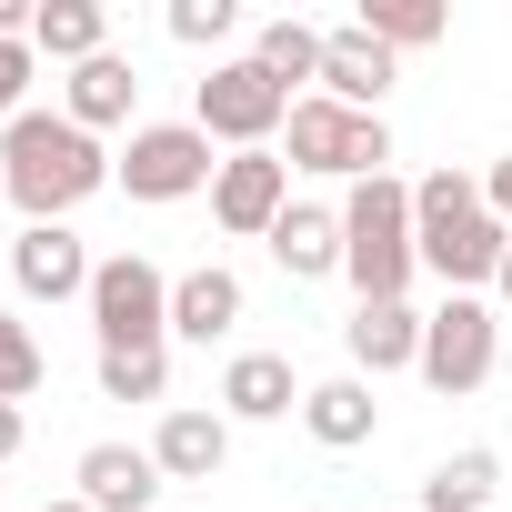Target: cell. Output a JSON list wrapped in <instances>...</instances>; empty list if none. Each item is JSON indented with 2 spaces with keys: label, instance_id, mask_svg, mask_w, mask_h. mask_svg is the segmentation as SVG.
<instances>
[{
  "label": "cell",
  "instance_id": "obj_1",
  "mask_svg": "<svg viewBox=\"0 0 512 512\" xmlns=\"http://www.w3.org/2000/svg\"><path fill=\"white\" fill-rule=\"evenodd\" d=\"M111 151L71 121V111H21L0 131V191L21 201V221H71L91 191H111Z\"/></svg>",
  "mask_w": 512,
  "mask_h": 512
},
{
  "label": "cell",
  "instance_id": "obj_2",
  "mask_svg": "<svg viewBox=\"0 0 512 512\" xmlns=\"http://www.w3.org/2000/svg\"><path fill=\"white\" fill-rule=\"evenodd\" d=\"M342 272H352L362 302H402L412 292V272H422V251H412V181H392V171L352 181V201H342Z\"/></svg>",
  "mask_w": 512,
  "mask_h": 512
},
{
  "label": "cell",
  "instance_id": "obj_3",
  "mask_svg": "<svg viewBox=\"0 0 512 512\" xmlns=\"http://www.w3.org/2000/svg\"><path fill=\"white\" fill-rule=\"evenodd\" d=\"M292 101L302 91H282L262 61L241 51V61H211V81L191 91V131L201 141H231V151H272V131L292 121Z\"/></svg>",
  "mask_w": 512,
  "mask_h": 512
},
{
  "label": "cell",
  "instance_id": "obj_4",
  "mask_svg": "<svg viewBox=\"0 0 512 512\" xmlns=\"http://www.w3.org/2000/svg\"><path fill=\"white\" fill-rule=\"evenodd\" d=\"M91 332L101 352H171V272L141 251H111L91 272Z\"/></svg>",
  "mask_w": 512,
  "mask_h": 512
},
{
  "label": "cell",
  "instance_id": "obj_5",
  "mask_svg": "<svg viewBox=\"0 0 512 512\" xmlns=\"http://www.w3.org/2000/svg\"><path fill=\"white\" fill-rule=\"evenodd\" d=\"M282 131H292V171H342V181H372V171L392 161L382 111H342V101H322V91H302Z\"/></svg>",
  "mask_w": 512,
  "mask_h": 512
},
{
  "label": "cell",
  "instance_id": "obj_6",
  "mask_svg": "<svg viewBox=\"0 0 512 512\" xmlns=\"http://www.w3.org/2000/svg\"><path fill=\"white\" fill-rule=\"evenodd\" d=\"M502 372V322H492V302H472V292H452L442 312H422V382L442 392V402H462V392H482Z\"/></svg>",
  "mask_w": 512,
  "mask_h": 512
},
{
  "label": "cell",
  "instance_id": "obj_7",
  "mask_svg": "<svg viewBox=\"0 0 512 512\" xmlns=\"http://www.w3.org/2000/svg\"><path fill=\"white\" fill-rule=\"evenodd\" d=\"M211 171H221V161H211V141H201L191 121H141L111 181H121L131 201H191V191H211Z\"/></svg>",
  "mask_w": 512,
  "mask_h": 512
},
{
  "label": "cell",
  "instance_id": "obj_8",
  "mask_svg": "<svg viewBox=\"0 0 512 512\" xmlns=\"http://www.w3.org/2000/svg\"><path fill=\"white\" fill-rule=\"evenodd\" d=\"M292 211V161L282 151H231L211 171V221L231 241H272V221Z\"/></svg>",
  "mask_w": 512,
  "mask_h": 512
},
{
  "label": "cell",
  "instance_id": "obj_9",
  "mask_svg": "<svg viewBox=\"0 0 512 512\" xmlns=\"http://www.w3.org/2000/svg\"><path fill=\"white\" fill-rule=\"evenodd\" d=\"M91 251H81V231L71 221H21V241H11V282H21V302H91Z\"/></svg>",
  "mask_w": 512,
  "mask_h": 512
},
{
  "label": "cell",
  "instance_id": "obj_10",
  "mask_svg": "<svg viewBox=\"0 0 512 512\" xmlns=\"http://www.w3.org/2000/svg\"><path fill=\"white\" fill-rule=\"evenodd\" d=\"M412 251H422V272H432V282H452V292H482V282H502L512 221L472 211V221H452V231H432V241H412Z\"/></svg>",
  "mask_w": 512,
  "mask_h": 512
},
{
  "label": "cell",
  "instance_id": "obj_11",
  "mask_svg": "<svg viewBox=\"0 0 512 512\" xmlns=\"http://www.w3.org/2000/svg\"><path fill=\"white\" fill-rule=\"evenodd\" d=\"M342 352H352L362 382H382V372H422V312H412V302H362V312L342 322Z\"/></svg>",
  "mask_w": 512,
  "mask_h": 512
},
{
  "label": "cell",
  "instance_id": "obj_12",
  "mask_svg": "<svg viewBox=\"0 0 512 512\" xmlns=\"http://www.w3.org/2000/svg\"><path fill=\"white\" fill-rule=\"evenodd\" d=\"M71 482H81L91 512H151V502H161V462H151V442H91Z\"/></svg>",
  "mask_w": 512,
  "mask_h": 512
},
{
  "label": "cell",
  "instance_id": "obj_13",
  "mask_svg": "<svg viewBox=\"0 0 512 512\" xmlns=\"http://www.w3.org/2000/svg\"><path fill=\"white\" fill-rule=\"evenodd\" d=\"M392 51L362 31V21H342L332 41H322V101H342V111H382V91H392Z\"/></svg>",
  "mask_w": 512,
  "mask_h": 512
},
{
  "label": "cell",
  "instance_id": "obj_14",
  "mask_svg": "<svg viewBox=\"0 0 512 512\" xmlns=\"http://www.w3.org/2000/svg\"><path fill=\"white\" fill-rule=\"evenodd\" d=\"M151 462H161V482H211L231 462V422L201 412V402H171L161 432H151Z\"/></svg>",
  "mask_w": 512,
  "mask_h": 512
},
{
  "label": "cell",
  "instance_id": "obj_15",
  "mask_svg": "<svg viewBox=\"0 0 512 512\" xmlns=\"http://www.w3.org/2000/svg\"><path fill=\"white\" fill-rule=\"evenodd\" d=\"M302 432H312L322 452H362V442L382 432V402H372V382H362V372H332V382H312V392H302Z\"/></svg>",
  "mask_w": 512,
  "mask_h": 512
},
{
  "label": "cell",
  "instance_id": "obj_16",
  "mask_svg": "<svg viewBox=\"0 0 512 512\" xmlns=\"http://www.w3.org/2000/svg\"><path fill=\"white\" fill-rule=\"evenodd\" d=\"M282 412H302L292 362H282V352H231V372H221V422H282Z\"/></svg>",
  "mask_w": 512,
  "mask_h": 512
},
{
  "label": "cell",
  "instance_id": "obj_17",
  "mask_svg": "<svg viewBox=\"0 0 512 512\" xmlns=\"http://www.w3.org/2000/svg\"><path fill=\"white\" fill-rule=\"evenodd\" d=\"M231 322H241V272L201 262L171 282V342H231Z\"/></svg>",
  "mask_w": 512,
  "mask_h": 512
},
{
  "label": "cell",
  "instance_id": "obj_18",
  "mask_svg": "<svg viewBox=\"0 0 512 512\" xmlns=\"http://www.w3.org/2000/svg\"><path fill=\"white\" fill-rule=\"evenodd\" d=\"M61 111L101 141V131H121V121L141 111V71H131L121 51H101V61H81V71H71V101H61Z\"/></svg>",
  "mask_w": 512,
  "mask_h": 512
},
{
  "label": "cell",
  "instance_id": "obj_19",
  "mask_svg": "<svg viewBox=\"0 0 512 512\" xmlns=\"http://www.w3.org/2000/svg\"><path fill=\"white\" fill-rule=\"evenodd\" d=\"M272 262H282L292 282H322V272H342V211H322V201H292V211L272 221Z\"/></svg>",
  "mask_w": 512,
  "mask_h": 512
},
{
  "label": "cell",
  "instance_id": "obj_20",
  "mask_svg": "<svg viewBox=\"0 0 512 512\" xmlns=\"http://www.w3.org/2000/svg\"><path fill=\"white\" fill-rule=\"evenodd\" d=\"M31 51L41 61H101L111 51V21H101V0H41V21H31Z\"/></svg>",
  "mask_w": 512,
  "mask_h": 512
},
{
  "label": "cell",
  "instance_id": "obj_21",
  "mask_svg": "<svg viewBox=\"0 0 512 512\" xmlns=\"http://www.w3.org/2000/svg\"><path fill=\"white\" fill-rule=\"evenodd\" d=\"M322 41H332V31H312V21H292V11H282V21L251 31V61H262L282 91H292V81H312V91H322Z\"/></svg>",
  "mask_w": 512,
  "mask_h": 512
},
{
  "label": "cell",
  "instance_id": "obj_22",
  "mask_svg": "<svg viewBox=\"0 0 512 512\" xmlns=\"http://www.w3.org/2000/svg\"><path fill=\"white\" fill-rule=\"evenodd\" d=\"M362 31L402 61V51H432L452 31V11H442V0H362Z\"/></svg>",
  "mask_w": 512,
  "mask_h": 512
},
{
  "label": "cell",
  "instance_id": "obj_23",
  "mask_svg": "<svg viewBox=\"0 0 512 512\" xmlns=\"http://www.w3.org/2000/svg\"><path fill=\"white\" fill-rule=\"evenodd\" d=\"M492 482H502V462H492V452H452V462H432L422 512H492Z\"/></svg>",
  "mask_w": 512,
  "mask_h": 512
},
{
  "label": "cell",
  "instance_id": "obj_24",
  "mask_svg": "<svg viewBox=\"0 0 512 512\" xmlns=\"http://www.w3.org/2000/svg\"><path fill=\"white\" fill-rule=\"evenodd\" d=\"M472 211H482V181H472V171L412 181V241H432V231H452V221H472Z\"/></svg>",
  "mask_w": 512,
  "mask_h": 512
},
{
  "label": "cell",
  "instance_id": "obj_25",
  "mask_svg": "<svg viewBox=\"0 0 512 512\" xmlns=\"http://www.w3.org/2000/svg\"><path fill=\"white\" fill-rule=\"evenodd\" d=\"M171 392V352H101V402H161Z\"/></svg>",
  "mask_w": 512,
  "mask_h": 512
},
{
  "label": "cell",
  "instance_id": "obj_26",
  "mask_svg": "<svg viewBox=\"0 0 512 512\" xmlns=\"http://www.w3.org/2000/svg\"><path fill=\"white\" fill-rule=\"evenodd\" d=\"M41 372H51V362H41V332H31L21 312H0V402H31Z\"/></svg>",
  "mask_w": 512,
  "mask_h": 512
},
{
  "label": "cell",
  "instance_id": "obj_27",
  "mask_svg": "<svg viewBox=\"0 0 512 512\" xmlns=\"http://www.w3.org/2000/svg\"><path fill=\"white\" fill-rule=\"evenodd\" d=\"M231 31H241L231 0H171V41H181V51H211V41H231Z\"/></svg>",
  "mask_w": 512,
  "mask_h": 512
},
{
  "label": "cell",
  "instance_id": "obj_28",
  "mask_svg": "<svg viewBox=\"0 0 512 512\" xmlns=\"http://www.w3.org/2000/svg\"><path fill=\"white\" fill-rule=\"evenodd\" d=\"M31 81H41V51L31 41H0V131L31 111Z\"/></svg>",
  "mask_w": 512,
  "mask_h": 512
},
{
  "label": "cell",
  "instance_id": "obj_29",
  "mask_svg": "<svg viewBox=\"0 0 512 512\" xmlns=\"http://www.w3.org/2000/svg\"><path fill=\"white\" fill-rule=\"evenodd\" d=\"M482 211H492V221H512V151L482 171Z\"/></svg>",
  "mask_w": 512,
  "mask_h": 512
},
{
  "label": "cell",
  "instance_id": "obj_30",
  "mask_svg": "<svg viewBox=\"0 0 512 512\" xmlns=\"http://www.w3.org/2000/svg\"><path fill=\"white\" fill-rule=\"evenodd\" d=\"M21 432H31V422H21V402H0V462L21 452Z\"/></svg>",
  "mask_w": 512,
  "mask_h": 512
},
{
  "label": "cell",
  "instance_id": "obj_31",
  "mask_svg": "<svg viewBox=\"0 0 512 512\" xmlns=\"http://www.w3.org/2000/svg\"><path fill=\"white\" fill-rule=\"evenodd\" d=\"M492 292H502V302H512V251H502V282H492Z\"/></svg>",
  "mask_w": 512,
  "mask_h": 512
},
{
  "label": "cell",
  "instance_id": "obj_32",
  "mask_svg": "<svg viewBox=\"0 0 512 512\" xmlns=\"http://www.w3.org/2000/svg\"><path fill=\"white\" fill-rule=\"evenodd\" d=\"M41 512H91V502H81V492H71V502H41Z\"/></svg>",
  "mask_w": 512,
  "mask_h": 512
}]
</instances>
